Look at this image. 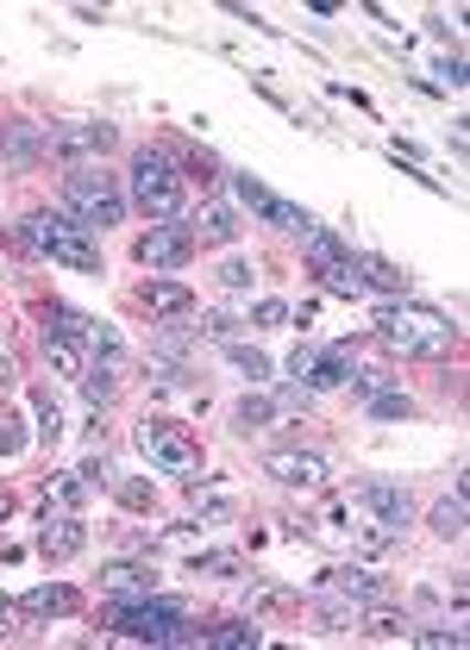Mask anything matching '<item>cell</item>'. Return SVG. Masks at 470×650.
I'll use <instances>...</instances> for the list:
<instances>
[{
    "instance_id": "6da1fadb",
    "label": "cell",
    "mask_w": 470,
    "mask_h": 650,
    "mask_svg": "<svg viewBox=\"0 0 470 650\" xmlns=\"http://www.w3.org/2000/svg\"><path fill=\"white\" fill-rule=\"evenodd\" d=\"M376 338L402 357H451L458 350V325L451 313L439 306H420V301H389L376 313Z\"/></svg>"
},
{
    "instance_id": "7a4b0ae2",
    "label": "cell",
    "mask_w": 470,
    "mask_h": 650,
    "mask_svg": "<svg viewBox=\"0 0 470 650\" xmlns=\"http://www.w3.org/2000/svg\"><path fill=\"white\" fill-rule=\"evenodd\" d=\"M13 245L25 250V257H51V263H70L82 269V275H95L100 269V245H95V231L76 226L70 213H25L20 226H13Z\"/></svg>"
},
{
    "instance_id": "3957f363",
    "label": "cell",
    "mask_w": 470,
    "mask_h": 650,
    "mask_svg": "<svg viewBox=\"0 0 470 650\" xmlns=\"http://www.w3.org/2000/svg\"><path fill=\"white\" fill-rule=\"evenodd\" d=\"M107 626L138 638V644H195V626H189V600H163V594H145V600H119L107 613Z\"/></svg>"
},
{
    "instance_id": "277c9868",
    "label": "cell",
    "mask_w": 470,
    "mask_h": 650,
    "mask_svg": "<svg viewBox=\"0 0 470 650\" xmlns=\"http://www.w3.org/2000/svg\"><path fill=\"white\" fill-rule=\"evenodd\" d=\"M132 207L151 213V219H182V170L170 151H157V144H145V151H132Z\"/></svg>"
},
{
    "instance_id": "5b68a950",
    "label": "cell",
    "mask_w": 470,
    "mask_h": 650,
    "mask_svg": "<svg viewBox=\"0 0 470 650\" xmlns=\"http://www.w3.org/2000/svg\"><path fill=\"white\" fill-rule=\"evenodd\" d=\"M63 213H70L76 226H88V231H107V226L126 219V194H119V182L107 170L82 163V170L63 175Z\"/></svg>"
},
{
    "instance_id": "8992f818",
    "label": "cell",
    "mask_w": 470,
    "mask_h": 650,
    "mask_svg": "<svg viewBox=\"0 0 470 650\" xmlns=\"http://www.w3.org/2000/svg\"><path fill=\"white\" fill-rule=\"evenodd\" d=\"M138 451L163 469V476H182V481H201V438L177 420H145L138 425Z\"/></svg>"
},
{
    "instance_id": "52a82bcc",
    "label": "cell",
    "mask_w": 470,
    "mask_h": 650,
    "mask_svg": "<svg viewBox=\"0 0 470 650\" xmlns=\"http://www.w3.org/2000/svg\"><path fill=\"white\" fill-rule=\"evenodd\" d=\"M352 345H295L289 350V376L295 388H308V394H320V388H345L352 382Z\"/></svg>"
},
{
    "instance_id": "ba28073f",
    "label": "cell",
    "mask_w": 470,
    "mask_h": 650,
    "mask_svg": "<svg viewBox=\"0 0 470 650\" xmlns=\"http://www.w3.org/2000/svg\"><path fill=\"white\" fill-rule=\"evenodd\" d=\"M114 144H119V132L107 126V119H82V126H44V151L63 156L70 170H82V163L107 156Z\"/></svg>"
},
{
    "instance_id": "9c48e42d",
    "label": "cell",
    "mask_w": 470,
    "mask_h": 650,
    "mask_svg": "<svg viewBox=\"0 0 470 650\" xmlns=\"http://www.w3.org/2000/svg\"><path fill=\"white\" fill-rule=\"evenodd\" d=\"M195 231L189 226H177V219H157L145 238H138V263L145 269H189L195 263Z\"/></svg>"
},
{
    "instance_id": "30bf717a",
    "label": "cell",
    "mask_w": 470,
    "mask_h": 650,
    "mask_svg": "<svg viewBox=\"0 0 470 650\" xmlns=\"http://www.w3.org/2000/svg\"><path fill=\"white\" fill-rule=\"evenodd\" d=\"M238 201H245V207H252L257 219H270V226L295 231V238H308V231H313V219H308V213H301V207H289L282 194H270L264 182H252V175H238Z\"/></svg>"
},
{
    "instance_id": "8fae6325",
    "label": "cell",
    "mask_w": 470,
    "mask_h": 650,
    "mask_svg": "<svg viewBox=\"0 0 470 650\" xmlns=\"http://www.w3.org/2000/svg\"><path fill=\"white\" fill-rule=\"evenodd\" d=\"M357 507L376 513L383 526H395V532H408V519H414V495L402 481H357Z\"/></svg>"
},
{
    "instance_id": "7c38bea8",
    "label": "cell",
    "mask_w": 470,
    "mask_h": 650,
    "mask_svg": "<svg viewBox=\"0 0 470 650\" xmlns=\"http://www.w3.org/2000/svg\"><path fill=\"white\" fill-rule=\"evenodd\" d=\"M82 544H88L82 513H44V526H39V556L44 563H70V556H82Z\"/></svg>"
},
{
    "instance_id": "4fadbf2b",
    "label": "cell",
    "mask_w": 470,
    "mask_h": 650,
    "mask_svg": "<svg viewBox=\"0 0 470 650\" xmlns=\"http://www.w3.org/2000/svg\"><path fill=\"white\" fill-rule=\"evenodd\" d=\"M313 594H339V600H383V575L364 570V563H333V570H320Z\"/></svg>"
},
{
    "instance_id": "5bb4252c",
    "label": "cell",
    "mask_w": 470,
    "mask_h": 650,
    "mask_svg": "<svg viewBox=\"0 0 470 650\" xmlns=\"http://www.w3.org/2000/svg\"><path fill=\"white\" fill-rule=\"evenodd\" d=\"M264 476H276L282 488H327V457H313V451H270Z\"/></svg>"
},
{
    "instance_id": "9a60e30c",
    "label": "cell",
    "mask_w": 470,
    "mask_h": 650,
    "mask_svg": "<svg viewBox=\"0 0 470 650\" xmlns=\"http://www.w3.org/2000/svg\"><path fill=\"white\" fill-rule=\"evenodd\" d=\"M0 156L13 163V170H32L44 156V126H32V119H7L0 126Z\"/></svg>"
},
{
    "instance_id": "2e32d148",
    "label": "cell",
    "mask_w": 470,
    "mask_h": 650,
    "mask_svg": "<svg viewBox=\"0 0 470 650\" xmlns=\"http://www.w3.org/2000/svg\"><path fill=\"white\" fill-rule=\"evenodd\" d=\"M138 306H151L157 319H189L195 313V288L189 282H145L138 288Z\"/></svg>"
},
{
    "instance_id": "e0dca14e",
    "label": "cell",
    "mask_w": 470,
    "mask_h": 650,
    "mask_svg": "<svg viewBox=\"0 0 470 650\" xmlns=\"http://www.w3.org/2000/svg\"><path fill=\"white\" fill-rule=\"evenodd\" d=\"M20 613H25V619H70V613H82V594L63 588V582H51V588L20 594Z\"/></svg>"
},
{
    "instance_id": "ac0fdd59",
    "label": "cell",
    "mask_w": 470,
    "mask_h": 650,
    "mask_svg": "<svg viewBox=\"0 0 470 650\" xmlns=\"http://www.w3.org/2000/svg\"><path fill=\"white\" fill-rule=\"evenodd\" d=\"M100 588L114 600H145V594H157V570H145V563H107Z\"/></svg>"
},
{
    "instance_id": "d6986e66",
    "label": "cell",
    "mask_w": 470,
    "mask_h": 650,
    "mask_svg": "<svg viewBox=\"0 0 470 650\" xmlns=\"http://www.w3.org/2000/svg\"><path fill=\"white\" fill-rule=\"evenodd\" d=\"M195 644H214V650H257L264 644V631L257 619H220V626H201Z\"/></svg>"
},
{
    "instance_id": "ffe728a7",
    "label": "cell",
    "mask_w": 470,
    "mask_h": 650,
    "mask_svg": "<svg viewBox=\"0 0 470 650\" xmlns=\"http://www.w3.org/2000/svg\"><path fill=\"white\" fill-rule=\"evenodd\" d=\"M195 245H233L238 238V219H233V207H220V201H207V207L195 213Z\"/></svg>"
},
{
    "instance_id": "44dd1931",
    "label": "cell",
    "mask_w": 470,
    "mask_h": 650,
    "mask_svg": "<svg viewBox=\"0 0 470 650\" xmlns=\"http://www.w3.org/2000/svg\"><path fill=\"white\" fill-rule=\"evenodd\" d=\"M357 275H364V288H383L395 301H408V269H395L389 257H357Z\"/></svg>"
},
{
    "instance_id": "7402d4cb",
    "label": "cell",
    "mask_w": 470,
    "mask_h": 650,
    "mask_svg": "<svg viewBox=\"0 0 470 650\" xmlns=\"http://www.w3.org/2000/svg\"><path fill=\"white\" fill-rule=\"evenodd\" d=\"M313 275H320V288H327V294H339V301H364V294H371V288H364V275H357V257L313 269Z\"/></svg>"
},
{
    "instance_id": "603a6c76",
    "label": "cell",
    "mask_w": 470,
    "mask_h": 650,
    "mask_svg": "<svg viewBox=\"0 0 470 650\" xmlns=\"http://www.w3.org/2000/svg\"><path fill=\"white\" fill-rule=\"evenodd\" d=\"M301 257H308V269H327V263H345V257H352V245H345L339 231L313 226L308 238H301Z\"/></svg>"
},
{
    "instance_id": "cb8c5ba5",
    "label": "cell",
    "mask_w": 470,
    "mask_h": 650,
    "mask_svg": "<svg viewBox=\"0 0 470 650\" xmlns=\"http://www.w3.org/2000/svg\"><path fill=\"white\" fill-rule=\"evenodd\" d=\"M82 500H88V481L82 476H51L44 481V513H82Z\"/></svg>"
},
{
    "instance_id": "d4e9b609",
    "label": "cell",
    "mask_w": 470,
    "mask_h": 650,
    "mask_svg": "<svg viewBox=\"0 0 470 650\" xmlns=\"http://www.w3.org/2000/svg\"><path fill=\"white\" fill-rule=\"evenodd\" d=\"M39 345H44V364L57 369V376H82V350H76V338H57V332H44Z\"/></svg>"
},
{
    "instance_id": "484cf974",
    "label": "cell",
    "mask_w": 470,
    "mask_h": 650,
    "mask_svg": "<svg viewBox=\"0 0 470 650\" xmlns=\"http://www.w3.org/2000/svg\"><path fill=\"white\" fill-rule=\"evenodd\" d=\"M364 407H371V420H414V394H402V388H376V394H364Z\"/></svg>"
},
{
    "instance_id": "4316f807",
    "label": "cell",
    "mask_w": 470,
    "mask_h": 650,
    "mask_svg": "<svg viewBox=\"0 0 470 650\" xmlns=\"http://www.w3.org/2000/svg\"><path fill=\"white\" fill-rule=\"evenodd\" d=\"M44 332H57V338H95V319H82L76 306H44Z\"/></svg>"
},
{
    "instance_id": "83f0119b",
    "label": "cell",
    "mask_w": 470,
    "mask_h": 650,
    "mask_svg": "<svg viewBox=\"0 0 470 650\" xmlns=\"http://www.w3.org/2000/svg\"><path fill=\"white\" fill-rule=\"evenodd\" d=\"M432 532L439 538H464V495H458V488L432 507Z\"/></svg>"
},
{
    "instance_id": "f1b7e54d",
    "label": "cell",
    "mask_w": 470,
    "mask_h": 650,
    "mask_svg": "<svg viewBox=\"0 0 470 650\" xmlns=\"http://www.w3.org/2000/svg\"><path fill=\"white\" fill-rule=\"evenodd\" d=\"M82 394H88V407H107V401H114V394H119V376H114V369H82Z\"/></svg>"
},
{
    "instance_id": "f546056e",
    "label": "cell",
    "mask_w": 470,
    "mask_h": 650,
    "mask_svg": "<svg viewBox=\"0 0 470 650\" xmlns=\"http://www.w3.org/2000/svg\"><path fill=\"white\" fill-rule=\"evenodd\" d=\"M226 357H233L238 376H252V382H270V357H264L257 345H226Z\"/></svg>"
},
{
    "instance_id": "4dcf8cb0",
    "label": "cell",
    "mask_w": 470,
    "mask_h": 650,
    "mask_svg": "<svg viewBox=\"0 0 470 650\" xmlns=\"http://www.w3.org/2000/svg\"><path fill=\"white\" fill-rule=\"evenodd\" d=\"M182 175L201 182V188H214V182H220V156L214 151H189V156H182Z\"/></svg>"
},
{
    "instance_id": "1f68e13d",
    "label": "cell",
    "mask_w": 470,
    "mask_h": 650,
    "mask_svg": "<svg viewBox=\"0 0 470 650\" xmlns=\"http://www.w3.org/2000/svg\"><path fill=\"white\" fill-rule=\"evenodd\" d=\"M114 495H119V507H132V513H151L157 507L151 481H114Z\"/></svg>"
},
{
    "instance_id": "d6a6232c",
    "label": "cell",
    "mask_w": 470,
    "mask_h": 650,
    "mask_svg": "<svg viewBox=\"0 0 470 650\" xmlns=\"http://www.w3.org/2000/svg\"><path fill=\"white\" fill-rule=\"evenodd\" d=\"M270 420H282V413H276V401H264V394H245V401H238V425H245V432H252V425H270Z\"/></svg>"
},
{
    "instance_id": "836d02e7",
    "label": "cell",
    "mask_w": 470,
    "mask_h": 650,
    "mask_svg": "<svg viewBox=\"0 0 470 650\" xmlns=\"http://www.w3.org/2000/svg\"><path fill=\"white\" fill-rule=\"evenodd\" d=\"M252 275H257V269L245 263V257H226V263H220V288H233V294H245V288H252Z\"/></svg>"
},
{
    "instance_id": "e575fe53",
    "label": "cell",
    "mask_w": 470,
    "mask_h": 650,
    "mask_svg": "<svg viewBox=\"0 0 470 650\" xmlns=\"http://www.w3.org/2000/svg\"><path fill=\"white\" fill-rule=\"evenodd\" d=\"M39 438L44 444L63 438V413H57V401H51V394H39Z\"/></svg>"
},
{
    "instance_id": "d590c367",
    "label": "cell",
    "mask_w": 470,
    "mask_h": 650,
    "mask_svg": "<svg viewBox=\"0 0 470 650\" xmlns=\"http://www.w3.org/2000/svg\"><path fill=\"white\" fill-rule=\"evenodd\" d=\"M195 570L201 575H238V551H201Z\"/></svg>"
},
{
    "instance_id": "8d00e7d4",
    "label": "cell",
    "mask_w": 470,
    "mask_h": 650,
    "mask_svg": "<svg viewBox=\"0 0 470 650\" xmlns=\"http://www.w3.org/2000/svg\"><path fill=\"white\" fill-rule=\"evenodd\" d=\"M408 638H420V644H432V650H458L464 644V631L458 626H427V631H408Z\"/></svg>"
},
{
    "instance_id": "74e56055",
    "label": "cell",
    "mask_w": 470,
    "mask_h": 650,
    "mask_svg": "<svg viewBox=\"0 0 470 650\" xmlns=\"http://www.w3.org/2000/svg\"><path fill=\"white\" fill-rule=\"evenodd\" d=\"M201 332H207L214 345H238V319H233V313H207V325H201Z\"/></svg>"
},
{
    "instance_id": "f35d334b",
    "label": "cell",
    "mask_w": 470,
    "mask_h": 650,
    "mask_svg": "<svg viewBox=\"0 0 470 650\" xmlns=\"http://www.w3.org/2000/svg\"><path fill=\"white\" fill-rule=\"evenodd\" d=\"M371 631H383V638H408V613L376 607V613H371Z\"/></svg>"
},
{
    "instance_id": "ab89813d",
    "label": "cell",
    "mask_w": 470,
    "mask_h": 650,
    "mask_svg": "<svg viewBox=\"0 0 470 650\" xmlns=\"http://www.w3.org/2000/svg\"><path fill=\"white\" fill-rule=\"evenodd\" d=\"M195 513L201 519H233V500L226 495H201V481H195Z\"/></svg>"
},
{
    "instance_id": "60d3db41",
    "label": "cell",
    "mask_w": 470,
    "mask_h": 650,
    "mask_svg": "<svg viewBox=\"0 0 470 650\" xmlns=\"http://www.w3.org/2000/svg\"><path fill=\"white\" fill-rule=\"evenodd\" d=\"M252 319H257V325H289V301H257Z\"/></svg>"
},
{
    "instance_id": "b9f144b4",
    "label": "cell",
    "mask_w": 470,
    "mask_h": 650,
    "mask_svg": "<svg viewBox=\"0 0 470 650\" xmlns=\"http://www.w3.org/2000/svg\"><path fill=\"white\" fill-rule=\"evenodd\" d=\"M20 420H0V457H13V451H20Z\"/></svg>"
},
{
    "instance_id": "7bdbcfd3",
    "label": "cell",
    "mask_w": 470,
    "mask_h": 650,
    "mask_svg": "<svg viewBox=\"0 0 470 650\" xmlns=\"http://www.w3.org/2000/svg\"><path fill=\"white\" fill-rule=\"evenodd\" d=\"M20 382V357H13V350H0V388H13Z\"/></svg>"
},
{
    "instance_id": "ee69618b",
    "label": "cell",
    "mask_w": 470,
    "mask_h": 650,
    "mask_svg": "<svg viewBox=\"0 0 470 650\" xmlns=\"http://www.w3.org/2000/svg\"><path fill=\"white\" fill-rule=\"evenodd\" d=\"M439 76L451 82V88H464V57H451V63H439Z\"/></svg>"
},
{
    "instance_id": "f6af8a7d",
    "label": "cell",
    "mask_w": 470,
    "mask_h": 650,
    "mask_svg": "<svg viewBox=\"0 0 470 650\" xmlns=\"http://www.w3.org/2000/svg\"><path fill=\"white\" fill-rule=\"evenodd\" d=\"M13 507H20V500H13L7 488H0V519H13Z\"/></svg>"
}]
</instances>
